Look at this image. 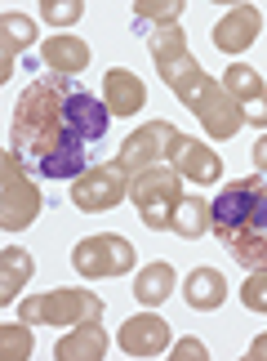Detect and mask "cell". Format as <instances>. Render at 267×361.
Wrapping results in <instances>:
<instances>
[{
	"label": "cell",
	"instance_id": "cell-1",
	"mask_svg": "<svg viewBox=\"0 0 267 361\" xmlns=\"http://www.w3.org/2000/svg\"><path fill=\"white\" fill-rule=\"evenodd\" d=\"M111 112L76 76H36L13 107V152L40 178L67 183L89 170V143L107 134Z\"/></svg>",
	"mask_w": 267,
	"mask_h": 361
},
{
	"label": "cell",
	"instance_id": "cell-2",
	"mask_svg": "<svg viewBox=\"0 0 267 361\" xmlns=\"http://www.w3.org/2000/svg\"><path fill=\"white\" fill-rule=\"evenodd\" d=\"M134 27H138V36H147L151 63H156V72L165 76V85L182 99V107H192V112L201 116L205 134L214 138V143H228V138L245 125V112L228 99V90H223L218 80H209L205 67L192 59L187 36L178 32V23H170V27H143V23H134Z\"/></svg>",
	"mask_w": 267,
	"mask_h": 361
},
{
	"label": "cell",
	"instance_id": "cell-3",
	"mask_svg": "<svg viewBox=\"0 0 267 361\" xmlns=\"http://www.w3.org/2000/svg\"><path fill=\"white\" fill-rule=\"evenodd\" d=\"M209 232L249 272L267 268V174L236 178L209 201Z\"/></svg>",
	"mask_w": 267,
	"mask_h": 361
},
{
	"label": "cell",
	"instance_id": "cell-4",
	"mask_svg": "<svg viewBox=\"0 0 267 361\" xmlns=\"http://www.w3.org/2000/svg\"><path fill=\"white\" fill-rule=\"evenodd\" d=\"M182 183H187V178H182L170 161L147 165V170L130 174V201L138 205V219H143L151 232H161V228L174 224L178 201L187 197V192H182Z\"/></svg>",
	"mask_w": 267,
	"mask_h": 361
},
{
	"label": "cell",
	"instance_id": "cell-5",
	"mask_svg": "<svg viewBox=\"0 0 267 361\" xmlns=\"http://www.w3.org/2000/svg\"><path fill=\"white\" fill-rule=\"evenodd\" d=\"M103 317V299L94 290H49L18 303V322L27 326H85Z\"/></svg>",
	"mask_w": 267,
	"mask_h": 361
},
{
	"label": "cell",
	"instance_id": "cell-6",
	"mask_svg": "<svg viewBox=\"0 0 267 361\" xmlns=\"http://www.w3.org/2000/svg\"><path fill=\"white\" fill-rule=\"evenodd\" d=\"M72 268L80 276H89V281H98V276H125L134 268V245L125 237H116V232H98V237L76 241Z\"/></svg>",
	"mask_w": 267,
	"mask_h": 361
},
{
	"label": "cell",
	"instance_id": "cell-7",
	"mask_svg": "<svg viewBox=\"0 0 267 361\" xmlns=\"http://www.w3.org/2000/svg\"><path fill=\"white\" fill-rule=\"evenodd\" d=\"M125 192H130V170H125L120 161H107V165H89V170L76 178V183H72V201H76V210L98 214V210L120 205Z\"/></svg>",
	"mask_w": 267,
	"mask_h": 361
},
{
	"label": "cell",
	"instance_id": "cell-8",
	"mask_svg": "<svg viewBox=\"0 0 267 361\" xmlns=\"http://www.w3.org/2000/svg\"><path fill=\"white\" fill-rule=\"evenodd\" d=\"M174 138H178V130H174L170 121H151V125H143V130H134L130 138H125L120 152H116V161H120L130 174H138V170H147V165L170 161Z\"/></svg>",
	"mask_w": 267,
	"mask_h": 361
},
{
	"label": "cell",
	"instance_id": "cell-9",
	"mask_svg": "<svg viewBox=\"0 0 267 361\" xmlns=\"http://www.w3.org/2000/svg\"><path fill=\"white\" fill-rule=\"evenodd\" d=\"M223 90H228V99L245 112V125H263L267 130V85L254 67L245 63H232L228 72H223Z\"/></svg>",
	"mask_w": 267,
	"mask_h": 361
},
{
	"label": "cell",
	"instance_id": "cell-10",
	"mask_svg": "<svg viewBox=\"0 0 267 361\" xmlns=\"http://www.w3.org/2000/svg\"><path fill=\"white\" fill-rule=\"evenodd\" d=\"M116 339H120V353H130V357H161L165 348H170V322L156 317V312L125 317Z\"/></svg>",
	"mask_w": 267,
	"mask_h": 361
},
{
	"label": "cell",
	"instance_id": "cell-11",
	"mask_svg": "<svg viewBox=\"0 0 267 361\" xmlns=\"http://www.w3.org/2000/svg\"><path fill=\"white\" fill-rule=\"evenodd\" d=\"M170 165L187 178V183H218L223 178V161H218V152L214 147H205V143H196V138L187 134H178L174 138V147H170Z\"/></svg>",
	"mask_w": 267,
	"mask_h": 361
},
{
	"label": "cell",
	"instance_id": "cell-12",
	"mask_svg": "<svg viewBox=\"0 0 267 361\" xmlns=\"http://www.w3.org/2000/svg\"><path fill=\"white\" fill-rule=\"evenodd\" d=\"M263 32V13L259 5H232V13H223L214 27V49L223 54H245Z\"/></svg>",
	"mask_w": 267,
	"mask_h": 361
},
{
	"label": "cell",
	"instance_id": "cell-13",
	"mask_svg": "<svg viewBox=\"0 0 267 361\" xmlns=\"http://www.w3.org/2000/svg\"><path fill=\"white\" fill-rule=\"evenodd\" d=\"M103 103H107L111 116H134V112H143V103H147V85L130 67H111L103 76Z\"/></svg>",
	"mask_w": 267,
	"mask_h": 361
},
{
	"label": "cell",
	"instance_id": "cell-14",
	"mask_svg": "<svg viewBox=\"0 0 267 361\" xmlns=\"http://www.w3.org/2000/svg\"><path fill=\"white\" fill-rule=\"evenodd\" d=\"M89 59H94V49H89V40H80V36H49L45 45H40V63H45L54 76H80L89 67Z\"/></svg>",
	"mask_w": 267,
	"mask_h": 361
},
{
	"label": "cell",
	"instance_id": "cell-15",
	"mask_svg": "<svg viewBox=\"0 0 267 361\" xmlns=\"http://www.w3.org/2000/svg\"><path fill=\"white\" fill-rule=\"evenodd\" d=\"M36 210H40V197L32 192V183H23V178H13V152L5 157V224L9 232H18V228H27L36 219Z\"/></svg>",
	"mask_w": 267,
	"mask_h": 361
},
{
	"label": "cell",
	"instance_id": "cell-16",
	"mask_svg": "<svg viewBox=\"0 0 267 361\" xmlns=\"http://www.w3.org/2000/svg\"><path fill=\"white\" fill-rule=\"evenodd\" d=\"M182 299H187L192 312H214V308H223V299H228V276L218 268H196L187 276V286H182Z\"/></svg>",
	"mask_w": 267,
	"mask_h": 361
},
{
	"label": "cell",
	"instance_id": "cell-17",
	"mask_svg": "<svg viewBox=\"0 0 267 361\" xmlns=\"http://www.w3.org/2000/svg\"><path fill=\"white\" fill-rule=\"evenodd\" d=\"M103 353H107V335L98 330V322L72 326V335H63L58 348H54L58 361H103Z\"/></svg>",
	"mask_w": 267,
	"mask_h": 361
},
{
	"label": "cell",
	"instance_id": "cell-18",
	"mask_svg": "<svg viewBox=\"0 0 267 361\" xmlns=\"http://www.w3.org/2000/svg\"><path fill=\"white\" fill-rule=\"evenodd\" d=\"M170 295H174V268L170 263L156 259V263H147V268L134 276V299L143 303V308H161Z\"/></svg>",
	"mask_w": 267,
	"mask_h": 361
},
{
	"label": "cell",
	"instance_id": "cell-19",
	"mask_svg": "<svg viewBox=\"0 0 267 361\" xmlns=\"http://www.w3.org/2000/svg\"><path fill=\"white\" fill-rule=\"evenodd\" d=\"M0 268H5V272H0V303H13V299H18V290L27 286V276H32V268H36V263H32V255H27V250H0Z\"/></svg>",
	"mask_w": 267,
	"mask_h": 361
},
{
	"label": "cell",
	"instance_id": "cell-20",
	"mask_svg": "<svg viewBox=\"0 0 267 361\" xmlns=\"http://www.w3.org/2000/svg\"><path fill=\"white\" fill-rule=\"evenodd\" d=\"M170 232H178L182 241H196V237H205L209 232V201L205 197H182L178 201V210H174V224H170Z\"/></svg>",
	"mask_w": 267,
	"mask_h": 361
},
{
	"label": "cell",
	"instance_id": "cell-21",
	"mask_svg": "<svg viewBox=\"0 0 267 361\" xmlns=\"http://www.w3.org/2000/svg\"><path fill=\"white\" fill-rule=\"evenodd\" d=\"M0 32H5V76L13 72V54H23L36 40V23L23 18V13H5L0 18Z\"/></svg>",
	"mask_w": 267,
	"mask_h": 361
},
{
	"label": "cell",
	"instance_id": "cell-22",
	"mask_svg": "<svg viewBox=\"0 0 267 361\" xmlns=\"http://www.w3.org/2000/svg\"><path fill=\"white\" fill-rule=\"evenodd\" d=\"M182 13V0H134V23L143 27H170L178 23Z\"/></svg>",
	"mask_w": 267,
	"mask_h": 361
},
{
	"label": "cell",
	"instance_id": "cell-23",
	"mask_svg": "<svg viewBox=\"0 0 267 361\" xmlns=\"http://www.w3.org/2000/svg\"><path fill=\"white\" fill-rule=\"evenodd\" d=\"M0 357L5 361H23V357H32V330H27V322H9V326H0Z\"/></svg>",
	"mask_w": 267,
	"mask_h": 361
},
{
	"label": "cell",
	"instance_id": "cell-24",
	"mask_svg": "<svg viewBox=\"0 0 267 361\" xmlns=\"http://www.w3.org/2000/svg\"><path fill=\"white\" fill-rule=\"evenodd\" d=\"M80 13H85L80 0H40V18L49 27H72V23H80Z\"/></svg>",
	"mask_w": 267,
	"mask_h": 361
},
{
	"label": "cell",
	"instance_id": "cell-25",
	"mask_svg": "<svg viewBox=\"0 0 267 361\" xmlns=\"http://www.w3.org/2000/svg\"><path fill=\"white\" fill-rule=\"evenodd\" d=\"M241 303H245L249 312H267V268L245 276V286H241Z\"/></svg>",
	"mask_w": 267,
	"mask_h": 361
},
{
	"label": "cell",
	"instance_id": "cell-26",
	"mask_svg": "<svg viewBox=\"0 0 267 361\" xmlns=\"http://www.w3.org/2000/svg\"><path fill=\"white\" fill-rule=\"evenodd\" d=\"M170 353H174V361H192V357L205 361V343H201V339H178Z\"/></svg>",
	"mask_w": 267,
	"mask_h": 361
},
{
	"label": "cell",
	"instance_id": "cell-27",
	"mask_svg": "<svg viewBox=\"0 0 267 361\" xmlns=\"http://www.w3.org/2000/svg\"><path fill=\"white\" fill-rule=\"evenodd\" d=\"M254 165H259V170L267 174V134H263L259 143H254Z\"/></svg>",
	"mask_w": 267,
	"mask_h": 361
},
{
	"label": "cell",
	"instance_id": "cell-28",
	"mask_svg": "<svg viewBox=\"0 0 267 361\" xmlns=\"http://www.w3.org/2000/svg\"><path fill=\"white\" fill-rule=\"evenodd\" d=\"M249 361H267V335L249 343Z\"/></svg>",
	"mask_w": 267,
	"mask_h": 361
}]
</instances>
